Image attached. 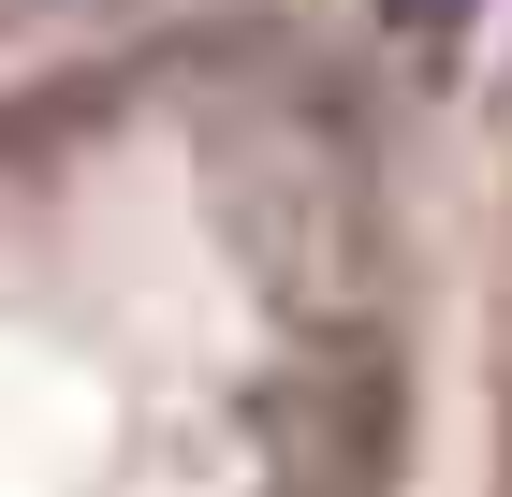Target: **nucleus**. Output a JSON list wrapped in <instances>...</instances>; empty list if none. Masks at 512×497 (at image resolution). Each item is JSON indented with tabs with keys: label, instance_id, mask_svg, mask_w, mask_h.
<instances>
[{
	"label": "nucleus",
	"instance_id": "1",
	"mask_svg": "<svg viewBox=\"0 0 512 497\" xmlns=\"http://www.w3.org/2000/svg\"><path fill=\"white\" fill-rule=\"evenodd\" d=\"M381 30H395V44H425V59H454V44L483 30V0H381Z\"/></svg>",
	"mask_w": 512,
	"mask_h": 497
}]
</instances>
